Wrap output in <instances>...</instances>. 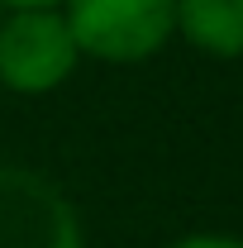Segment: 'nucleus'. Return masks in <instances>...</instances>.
<instances>
[{
  "label": "nucleus",
  "instance_id": "f257e3e1",
  "mask_svg": "<svg viewBox=\"0 0 243 248\" xmlns=\"http://www.w3.org/2000/svg\"><path fill=\"white\" fill-rule=\"evenodd\" d=\"M81 58L134 67L177 38V0H62Z\"/></svg>",
  "mask_w": 243,
  "mask_h": 248
},
{
  "label": "nucleus",
  "instance_id": "f03ea898",
  "mask_svg": "<svg viewBox=\"0 0 243 248\" xmlns=\"http://www.w3.org/2000/svg\"><path fill=\"white\" fill-rule=\"evenodd\" d=\"M76 62L81 48L62 10H0V86L10 95H53Z\"/></svg>",
  "mask_w": 243,
  "mask_h": 248
},
{
  "label": "nucleus",
  "instance_id": "7ed1b4c3",
  "mask_svg": "<svg viewBox=\"0 0 243 248\" xmlns=\"http://www.w3.org/2000/svg\"><path fill=\"white\" fill-rule=\"evenodd\" d=\"M0 248H86L72 196L24 162H0Z\"/></svg>",
  "mask_w": 243,
  "mask_h": 248
},
{
  "label": "nucleus",
  "instance_id": "20e7f679",
  "mask_svg": "<svg viewBox=\"0 0 243 248\" xmlns=\"http://www.w3.org/2000/svg\"><path fill=\"white\" fill-rule=\"evenodd\" d=\"M177 38L219 62L243 58V0H177Z\"/></svg>",
  "mask_w": 243,
  "mask_h": 248
},
{
  "label": "nucleus",
  "instance_id": "39448f33",
  "mask_svg": "<svg viewBox=\"0 0 243 248\" xmlns=\"http://www.w3.org/2000/svg\"><path fill=\"white\" fill-rule=\"evenodd\" d=\"M167 248H243V239L239 234H182Z\"/></svg>",
  "mask_w": 243,
  "mask_h": 248
},
{
  "label": "nucleus",
  "instance_id": "423d86ee",
  "mask_svg": "<svg viewBox=\"0 0 243 248\" xmlns=\"http://www.w3.org/2000/svg\"><path fill=\"white\" fill-rule=\"evenodd\" d=\"M0 10H62V0H0Z\"/></svg>",
  "mask_w": 243,
  "mask_h": 248
}]
</instances>
